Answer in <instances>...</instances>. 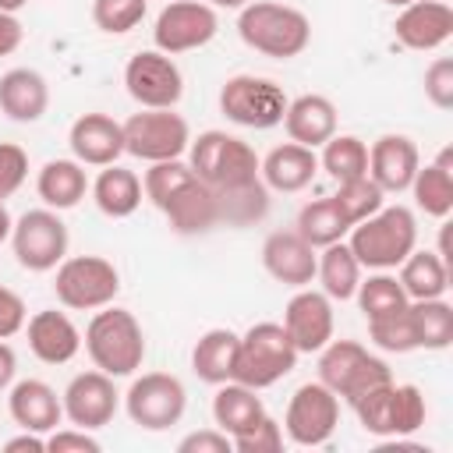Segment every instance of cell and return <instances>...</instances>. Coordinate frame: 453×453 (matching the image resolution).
<instances>
[{"mask_svg":"<svg viewBox=\"0 0 453 453\" xmlns=\"http://www.w3.org/2000/svg\"><path fill=\"white\" fill-rule=\"evenodd\" d=\"M230 446L237 453H280L283 449V425L269 414H262L251 428L230 435Z\"/></svg>","mask_w":453,"mask_h":453,"instance_id":"cell-43","label":"cell"},{"mask_svg":"<svg viewBox=\"0 0 453 453\" xmlns=\"http://www.w3.org/2000/svg\"><path fill=\"white\" fill-rule=\"evenodd\" d=\"M297 347L290 343L283 322H255L244 336H237V357H234V382H244L251 389H265L294 372Z\"/></svg>","mask_w":453,"mask_h":453,"instance_id":"cell-6","label":"cell"},{"mask_svg":"<svg viewBox=\"0 0 453 453\" xmlns=\"http://www.w3.org/2000/svg\"><path fill=\"white\" fill-rule=\"evenodd\" d=\"M230 435L223 428H202L177 442V453H230Z\"/></svg>","mask_w":453,"mask_h":453,"instance_id":"cell-48","label":"cell"},{"mask_svg":"<svg viewBox=\"0 0 453 453\" xmlns=\"http://www.w3.org/2000/svg\"><path fill=\"white\" fill-rule=\"evenodd\" d=\"M347 237L361 269H396L418 248V219L407 205H382L368 219L354 223Z\"/></svg>","mask_w":453,"mask_h":453,"instance_id":"cell-3","label":"cell"},{"mask_svg":"<svg viewBox=\"0 0 453 453\" xmlns=\"http://www.w3.org/2000/svg\"><path fill=\"white\" fill-rule=\"evenodd\" d=\"M103 442L88 432V428H53L50 439H46V453H99Z\"/></svg>","mask_w":453,"mask_h":453,"instance_id":"cell-46","label":"cell"},{"mask_svg":"<svg viewBox=\"0 0 453 453\" xmlns=\"http://www.w3.org/2000/svg\"><path fill=\"white\" fill-rule=\"evenodd\" d=\"M407 311H411L418 350H446L453 343V308H449V301H442V297L411 301Z\"/></svg>","mask_w":453,"mask_h":453,"instance_id":"cell-34","label":"cell"},{"mask_svg":"<svg viewBox=\"0 0 453 453\" xmlns=\"http://www.w3.org/2000/svg\"><path fill=\"white\" fill-rule=\"evenodd\" d=\"M354 297H357V308L365 311V319H379V315L400 311L407 304V294H403L400 280L389 276L386 269H375L368 280H361L357 290H354Z\"/></svg>","mask_w":453,"mask_h":453,"instance_id":"cell-38","label":"cell"},{"mask_svg":"<svg viewBox=\"0 0 453 453\" xmlns=\"http://www.w3.org/2000/svg\"><path fill=\"white\" fill-rule=\"evenodd\" d=\"M333 202L340 205V212L354 226V223L368 219L372 212H379L386 205V191L365 173V177H354V180H340V191L333 195Z\"/></svg>","mask_w":453,"mask_h":453,"instance_id":"cell-40","label":"cell"},{"mask_svg":"<svg viewBox=\"0 0 453 453\" xmlns=\"http://www.w3.org/2000/svg\"><path fill=\"white\" fill-rule=\"evenodd\" d=\"M425 418H428L425 393L414 382H393V393H389V439L418 432L425 425Z\"/></svg>","mask_w":453,"mask_h":453,"instance_id":"cell-39","label":"cell"},{"mask_svg":"<svg viewBox=\"0 0 453 453\" xmlns=\"http://www.w3.org/2000/svg\"><path fill=\"white\" fill-rule=\"evenodd\" d=\"M216 202H219V223L248 226V223L265 216L269 188L262 180H255V184H244V188H234V191H216Z\"/></svg>","mask_w":453,"mask_h":453,"instance_id":"cell-37","label":"cell"},{"mask_svg":"<svg viewBox=\"0 0 453 453\" xmlns=\"http://www.w3.org/2000/svg\"><path fill=\"white\" fill-rule=\"evenodd\" d=\"M57 301L71 311H96L120 294V273L103 255H71L57 265Z\"/></svg>","mask_w":453,"mask_h":453,"instance_id":"cell-8","label":"cell"},{"mask_svg":"<svg viewBox=\"0 0 453 453\" xmlns=\"http://www.w3.org/2000/svg\"><path fill=\"white\" fill-rule=\"evenodd\" d=\"M315 280L322 283V294L329 301H350L357 283H361V262L354 258L347 241L326 244L319 251V265H315Z\"/></svg>","mask_w":453,"mask_h":453,"instance_id":"cell-33","label":"cell"},{"mask_svg":"<svg viewBox=\"0 0 453 453\" xmlns=\"http://www.w3.org/2000/svg\"><path fill=\"white\" fill-rule=\"evenodd\" d=\"M142 195H145L142 177L134 170H127V166H117V163L103 166L99 177L92 180V198H96L99 212L110 216V219L131 216L142 205Z\"/></svg>","mask_w":453,"mask_h":453,"instance_id":"cell-28","label":"cell"},{"mask_svg":"<svg viewBox=\"0 0 453 453\" xmlns=\"http://www.w3.org/2000/svg\"><path fill=\"white\" fill-rule=\"evenodd\" d=\"M418 166H421V156H418V145L407 134H382L368 149V177L386 195L407 191Z\"/></svg>","mask_w":453,"mask_h":453,"instance_id":"cell-20","label":"cell"},{"mask_svg":"<svg viewBox=\"0 0 453 453\" xmlns=\"http://www.w3.org/2000/svg\"><path fill=\"white\" fill-rule=\"evenodd\" d=\"M4 449H7V453H25V449H28V453H46V439H42L39 432H25V428H21V435L7 439Z\"/></svg>","mask_w":453,"mask_h":453,"instance_id":"cell-50","label":"cell"},{"mask_svg":"<svg viewBox=\"0 0 453 453\" xmlns=\"http://www.w3.org/2000/svg\"><path fill=\"white\" fill-rule=\"evenodd\" d=\"M393 35L400 46L418 50V53L439 50L453 35V11L446 0H414L400 7L393 21Z\"/></svg>","mask_w":453,"mask_h":453,"instance_id":"cell-19","label":"cell"},{"mask_svg":"<svg viewBox=\"0 0 453 453\" xmlns=\"http://www.w3.org/2000/svg\"><path fill=\"white\" fill-rule=\"evenodd\" d=\"M407 304H411V301H407ZM407 304H403L400 311L368 319V336H372V343H375L379 350H386V354H411V350H418Z\"/></svg>","mask_w":453,"mask_h":453,"instance_id":"cell-41","label":"cell"},{"mask_svg":"<svg viewBox=\"0 0 453 453\" xmlns=\"http://www.w3.org/2000/svg\"><path fill=\"white\" fill-rule=\"evenodd\" d=\"M11 248L21 269L50 273L67 258V223L57 209H28L11 226Z\"/></svg>","mask_w":453,"mask_h":453,"instance_id":"cell-12","label":"cell"},{"mask_svg":"<svg viewBox=\"0 0 453 453\" xmlns=\"http://www.w3.org/2000/svg\"><path fill=\"white\" fill-rule=\"evenodd\" d=\"M145 198L170 219V226L184 237L209 234L219 223V202L209 184L195 177V170L184 159H163L149 163L142 177Z\"/></svg>","mask_w":453,"mask_h":453,"instance_id":"cell-1","label":"cell"},{"mask_svg":"<svg viewBox=\"0 0 453 453\" xmlns=\"http://www.w3.org/2000/svg\"><path fill=\"white\" fill-rule=\"evenodd\" d=\"M258 163L262 159L255 156V149L244 138L226 134V131H202L188 145V166L212 191H234V188L262 180Z\"/></svg>","mask_w":453,"mask_h":453,"instance_id":"cell-5","label":"cell"},{"mask_svg":"<svg viewBox=\"0 0 453 453\" xmlns=\"http://www.w3.org/2000/svg\"><path fill=\"white\" fill-rule=\"evenodd\" d=\"M418 202V209L425 216H435V219H446L453 212V152L442 149L432 163L418 166L411 188H407Z\"/></svg>","mask_w":453,"mask_h":453,"instance_id":"cell-27","label":"cell"},{"mask_svg":"<svg viewBox=\"0 0 453 453\" xmlns=\"http://www.w3.org/2000/svg\"><path fill=\"white\" fill-rule=\"evenodd\" d=\"M7 411L14 418L18 428L25 432H53L64 418V403L57 396V389L42 379H21L11 386V396H7Z\"/></svg>","mask_w":453,"mask_h":453,"instance_id":"cell-24","label":"cell"},{"mask_svg":"<svg viewBox=\"0 0 453 453\" xmlns=\"http://www.w3.org/2000/svg\"><path fill=\"white\" fill-rule=\"evenodd\" d=\"M262 265L276 283H287L297 290L315 280L319 248H311L297 230H273L262 241Z\"/></svg>","mask_w":453,"mask_h":453,"instance_id":"cell-18","label":"cell"},{"mask_svg":"<svg viewBox=\"0 0 453 453\" xmlns=\"http://www.w3.org/2000/svg\"><path fill=\"white\" fill-rule=\"evenodd\" d=\"M25 319H28L25 301L11 287L0 283V340H11L14 333H21L25 329Z\"/></svg>","mask_w":453,"mask_h":453,"instance_id":"cell-47","label":"cell"},{"mask_svg":"<svg viewBox=\"0 0 453 453\" xmlns=\"http://www.w3.org/2000/svg\"><path fill=\"white\" fill-rule=\"evenodd\" d=\"M209 4H212V7H226V11H241L248 0H209Z\"/></svg>","mask_w":453,"mask_h":453,"instance_id":"cell-54","label":"cell"},{"mask_svg":"<svg viewBox=\"0 0 453 453\" xmlns=\"http://www.w3.org/2000/svg\"><path fill=\"white\" fill-rule=\"evenodd\" d=\"M319 382L329 386L340 400L357 403L365 393L393 382V372L379 354H372L357 340H329L319 350Z\"/></svg>","mask_w":453,"mask_h":453,"instance_id":"cell-7","label":"cell"},{"mask_svg":"<svg viewBox=\"0 0 453 453\" xmlns=\"http://www.w3.org/2000/svg\"><path fill=\"white\" fill-rule=\"evenodd\" d=\"M400 287L407 294V301H428V297H442L449 287V262L439 251H411L400 262Z\"/></svg>","mask_w":453,"mask_h":453,"instance_id":"cell-32","label":"cell"},{"mask_svg":"<svg viewBox=\"0 0 453 453\" xmlns=\"http://www.w3.org/2000/svg\"><path fill=\"white\" fill-rule=\"evenodd\" d=\"M149 0H92V21L106 35H124L142 25Z\"/></svg>","mask_w":453,"mask_h":453,"instance_id":"cell-42","label":"cell"},{"mask_svg":"<svg viewBox=\"0 0 453 453\" xmlns=\"http://www.w3.org/2000/svg\"><path fill=\"white\" fill-rule=\"evenodd\" d=\"M25 4H28V0H0V11H7V14H18Z\"/></svg>","mask_w":453,"mask_h":453,"instance_id":"cell-53","label":"cell"},{"mask_svg":"<svg viewBox=\"0 0 453 453\" xmlns=\"http://www.w3.org/2000/svg\"><path fill=\"white\" fill-rule=\"evenodd\" d=\"M127 418L145 432H166L173 428L188 411V389L170 372H145L138 375L124 393Z\"/></svg>","mask_w":453,"mask_h":453,"instance_id":"cell-10","label":"cell"},{"mask_svg":"<svg viewBox=\"0 0 453 453\" xmlns=\"http://www.w3.org/2000/svg\"><path fill=\"white\" fill-rule=\"evenodd\" d=\"M21 39H25V28H21V21H18L14 14L0 11V57H11V53L21 46Z\"/></svg>","mask_w":453,"mask_h":453,"instance_id":"cell-49","label":"cell"},{"mask_svg":"<svg viewBox=\"0 0 453 453\" xmlns=\"http://www.w3.org/2000/svg\"><path fill=\"white\" fill-rule=\"evenodd\" d=\"M50 110V85L32 67H11L0 74V113L14 124H35Z\"/></svg>","mask_w":453,"mask_h":453,"instance_id":"cell-25","label":"cell"},{"mask_svg":"<svg viewBox=\"0 0 453 453\" xmlns=\"http://www.w3.org/2000/svg\"><path fill=\"white\" fill-rule=\"evenodd\" d=\"M283 127H287L290 142L308 145V149H322L336 134V106H333L329 96L304 92V96L287 103Z\"/></svg>","mask_w":453,"mask_h":453,"instance_id":"cell-26","label":"cell"},{"mask_svg":"<svg viewBox=\"0 0 453 453\" xmlns=\"http://www.w3.org/2000/svg\"><path fill=\"white\" fill-rule=\"evenodd\" d=\"M60 403H64V418L78 428H103L113 421L117 414V403H120V393L113 386V375L92 368V372H78L67 389L60 393Z\"/></svg>","mask_w":453,"mask_h":453,"instance_id":"cell-16","label":"cell"},{"mask_svg":"<svg viewBox=\"0 0 453 453\" xmlns=\"http://www.w3.org/2000/svg\"><path fill=\"white\" fill-rule=\"evenodd\" d=\"M340 425V396L315 382H304L294 389L287 414H283V432L294 446H326Z\"/></svg>","mask_w":453,"mask_h":453,"instance_id":"cell-13","label":"cell"},{"mask_svg":"<svg viewBox=\"0 0 453 453\" xmlns=\"http://www.w3.org/2000/svg\"><path fill=\"white\" fill-rule=\"evenodd\" d=\"M237 35L244 46H251L262 57L290 60L308 50L311 42V21L304 11L290 4L273 0H248L237 14Z\"/></svg>","mask_w":453,"mask_h":453,"instance_id":"cell-2","label":"cell"},{"mask_svg":"<svg viewBox=\"0 0 453 453\" xmlns=\"http://www.w3.org/2000/svg\"><path fill=\"white\" fill-rule=\"evenodd\" d=\"M283 329L297 354H319L333 340V301L322 290L297 287L283 308Z\"/></svg>","mask_w":453,"mask_h":453,"instance_id":"cell-17","label":"cell"},{"mask_svg":"<svg viewBox=\"0 0 453 453\" xmlns=\"http://www.w3.org/2000/svg\"><path fill=\"white\" fill-rule=\"evenodd\" d=\"M425 96L439 110H453V60L439 57L425 67Z\"/></svg>","mask_w":453,"mask_h":453,"instance_id":"cell-45","label":"cell"},{"mask_svg":"<svg viewBox=\"0 0 453 453\" xmlns=\"http://www.w3.org/2000/svg\"><path fill=\"white\" fill-rule=\"evenodd\" d=\"M319 166L340 184V180H354L368 173V145L357 134H333L322 145Z\"/></svg>","mask_w":453,"mask_h":453,"instance_id":"cell-36","label":"cell"},{"mask_svg":"<svg viewBox=\"0 0 453 453\" xmlns=\"http://www.w3.org/2000/svg\"><path fill=\"white\" fill-rule=\"evenodd\" d=\"M25 336H28V350L42 361V365H67L78 350H81V333L71 322V315L46 308L35 311L32 319H25Z\"/></svg>","mask_w":453,"mask_h":453,"instance_id":"cell-22","label":"cell"},{"mask_svg":"<svg viewBox=\"0 0 453 453\" xmlns=\"http://www.w3.org/2000/svg\"><path fill=\"white\" fill-rule=\"evenodd\" d=\"M67 145L81 166H110L124 152V127L106 113H81L67 131Z\"/></svg>","mask_w":453,"mask_h":453,"instance_id":"cell-21","label":"cell"},{"mask_svg":"<svg viewBox=\"0 0 453 453\" xmlns=\"http://www.w3.org/2000/svg\"><path fill=\"white\" fill-rule=\"evenodd\" d=\"M28 177V152L14 142H0V202H7Z\"/></svg>","mask_w":453,"mask_h":453,"instance_id":"cell-44","label":"cell"},{"mask_svg":"<svg viewBox=\"0 0 453 453\" xmlns=\"http://www.w3.org/2000/svg\"><path fill=\"white\" fill-rule=\"evenodd\" d=\"M294 230H297L311 248H326V244L343 241V237L350 234V223H347V216L340 212V205L333 202V195H329V198H315V202L301 205Z\"/></svg>","mask_w":453,"mask_h":453,"instance_id":"cell-35","label":"cell"},{"mask_svg":"<svg viewBox=\"0 0 453 453\" xmlns=\"http://www.w3.org/2000/svg\"><path fill=\"white\" fill-rule=\"evenodd\" d=\"M11 226H14V219H11L7 205L0 202V244H4V241H11Z\"/></svg>","mask_w":453,"mask_h":453,"instance_id":"cell-52","label":"cell"},{"mask_svg":"<svg viewBox=\"0 0 453 453\" xmlns=\"http://www.w3.org/2000/svg\"><path fill=\"white\" fill-rule=\"evenodd\" d=\"M166 4H170V0H166Z\"/></svg>","mask_w":453,"mask_h":453,"instance_id":"cell-56","label":"cell"},{"mask_svg":"<svg viewBox=\"0 0 453 453\" xmlns=\"http://www.w3.org/2000/svg\"><path fill=\"white\" fill-rule=\"evenodd\" d=\"M386 4H393V7H407V4H414V0H386Z\"/></svg>","mask_w":453,"mask_h":453,"instance_id":"cell-55","label":"cell"},{"mask_svg":"<svg viewBox=\"0 0 453 453\" xmlns=\"http://www.w3.org/2000/svg\"><path fill=\"white\" fill-rule=\"evenodd\" d=\"M120 127H124V152L145 163L180 159L191 145V127L173 110H138Z\"/></svg>","mask_w":453,"mask_h":453,"instance_id":"cell-11","label":"cell"},{"mask_svg":"<svg viewBox=\"0 0 453 453\" xmlns=\"http://www.w3.org/2000/svg\"><path fill=\"white\" fill-rule=\"evenodd\" d=\"M127 96L142 110H173L184 96V74L163 50H142L124 67Z\"/></svg>","mask_w":453,"mask_h":453,"instance_id":"cell-15","label":"cell"},{"mask_svg":"<svg viewBox=\"0 0 453 453\" xmlns=\"http://www.w3.org/2000/svg\"><path fill=\"white\" fill-rule=\"evenodd\" d=\"M319 173V156L308 145L297 142H283L276 149L265 152V159L258 163V177L269 191H283V195H297L304 191Z\"/></svg>","mask_w":453,"mask_h":453,"instance_id":"cell-23","label":"cell"},{"mask_svg":"<svg viewBox=\"0 0 453 453\" xmlns=\"http://www.w3.org/2000/svg\"><path fill=\"white\" fill-rule=\"evenodd\" d=\"M14 372H18V354L7 340H0V393L14 382Z\"/></svg>","mask_w":453,"mask_h":453,"instance_id":"cell-51","label":"cell"},{"mask_svg":"<svg viewBox=\"0 0 453 453\" xmlns=\"http://www.w3.org/2000/svg\"><path fill=\"white\" fill-rule=\"evenodd\" d=\"M85 350L92 365L113 379L134 375L145 361V333L142 322L127 308H96L88 329H85Z\"/></svg>","mask_w":453,"mask_h":453,"instance_id":"cell-4","label":"cell"},{"mask_svg":"<svg viewBox=\"0 0 453 453\" xmlns=\"http://www.w3.org/2000/svg\"><path fill=\"white\" fill-rule=\"evenodd\" d=\"M88 177H85V166L78 159H50L42 163L39 177H35V191L39 198L50 205V209H74L85 191H88Z\"/></svg>","mask_w":453,"mask_h":453,"instance_id":"cell-29","label":"cell"},{"mask_svg":"<svg viewBox=\"0 0 453 453\" xmlns=\"http://www.w3.org/2000/svg\"><path fill=\"white\" fill-rule=\"evenodd\" d=\"M234 357H237V333L234 329H205L191 350V372L209 382V386H219V382H230L234 379Z\"/></svg>","mask_w":453,"mask_h":453,"instance_id":"cell-30","label":"cell"},{"mask_svg":"<svg viewBox=\"0 0 453 453\" xmlns=\"http://www.w3.org/2000/svg\"><path fill=\"white\" fill-rule=\"evenodd\" d=\"M219 32V18L212 4L202 0H170L152 25V42L156 50L177 57L188 50H202L205 42H212Z\"/></svg>","mask_w":453,"mask_h":453,"instance_id":"cell-14","label":"cell"},{"mask_svg":"<svg viewBox=\"0 0 453 453\" xmlns=\"http://www.w3.org/2000/svg\"><path fill=\"white\" fill-rule=\"evenodd\" d=\"M287 103H290L287 92L273 78H258V74H234L219 88L223 117L241 127H255V131L283 124Z\"/></svg>","mask_w":453,"mask_h":453,"instance_id":"cell-9","label":"cell"},{"mask_svg":"<svg viewBox=\"0 0 453 453\" xmlns=\"http://www.w3.org/2000/svg\"><path fill=\"white\" fill-rule=\"evenodd\" d=\"M265 414V403L258 396V389L244 386V382H219L216 396H212V421L216 428H223L226 435H237L244 428H251L258 418Z\"/></svg>","mask_w":453,"mask_h":453,"instance_id":"cell-31","label":"cell"}]
</instances>
